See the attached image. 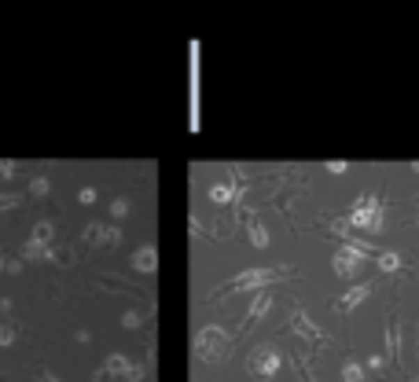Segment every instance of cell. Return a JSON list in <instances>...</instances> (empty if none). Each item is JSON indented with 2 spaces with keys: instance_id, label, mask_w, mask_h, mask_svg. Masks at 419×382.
<instances>
[{
  "instance_id": "obj_2",
  "label": "cell",
  "mask_w": 419,
  "mask_h": 382,
  "mask_svg": "<svg viewBox=\"0 0 419 382\" xmlns=\"http://www.w3.org/2000/svg\"><path fill=\"white\" fill-rule=\"evenodd\" d=\"M368 294H372V283H357L353 290H346V298H342V301H338V313H349L353 305H361Z\"/></svg>"
},
{
  "instance_id": "obj_5",
  "label": "cell",
  "mask_w": 419,
  "mask_h": 382,
  "mask_svg": "<svg viewBox=\"0 0 419 382\" xmlns=\"http://www.w3.org/2000/svg\"><path fill=\"white\" fill-rule=\"evenodd\" d=\"M379 269H383V272H397L401 269V258H397V254H379Z\"/></svg>"
},
{
  "instance_id": "obj_7",
  "label": "cell",
  "mask_w": 419,
  "mask_h": 382,
  "mask_svg": "<svg viewBox=\"0 0 419 382\" xmlns=\"http://www.w3.org/2000/svg\"><path fill=\"white\" fill-rule=\"evenodd\" d=\"M416 224H419V217H416Z\"/></svg>"
},
{
  "instance_id": "obj_1",
  "label": "cell",
  "mask_w": 419,
  "mask_h": 382,
  "mask_svg": "<svg viewBox=\"0 0 419 382\" xmlns=\"http://www.w3.org/2000/svg\"><path fill=\"white\" fill-rule=\"evenodd\" d=\"M357 228H368V232H383L386 217H383V206H379V195H361L357 199V210L349 217Z\"/></svg>"
},
{
  "instance_id": "obj_3",
  "label": "cell",
  "mask_w": 419,
  "mask_h": 382,
  "mask_svg": "<svg viewBox=\"0 0 419 382\" xmlns=\"http://www.w3.org/2000/svg\"><path fill=\"white\" fill-rule=\"evenodd\" d=\"M276 353H272V349H258V372L261 375H272V372H276Z\"/></svg>"
},
{
  "instance_id": "obj_6",
  "label": "cell",
  "mask_w": 419,
  "mask_h": 382,
  "mask_svg": "<svg viewBox=\"0 0 419 382\" xmlns=\"http://www.w3.org/2000/svg\"><path fill=\"white\" fill-rule=\"evenodd\" d=\"M412 173H419V162H412Z\"/></svg>"
},
{
  "instance_id": "obj_4",
  "label": "cell",
  "mask_w": 419,
  "mask_h": 382,
  "mask_svg": "<svg viewBox=\"0 0 419 382\" xmlns=\"http://www.w3.org/2000/svg\"><path fill=\"white\" fill-rule=\"evenodd\" d=\"M342 379H346V382H364V367H361L357 360H346V364H342Z\"/></svg>"
},
{
  "instance_id": "obj_8",
  "label": "cell",
  "mask_w": 419,
  "mask_h": 382,
  "mask_svg": "<svg viewBox=\"0 0 419 382\" xmlns=\"http://www.w3.org/2000/svg\"><path fill=\"white\" fill-rule=\"evenodd\" d=\"M416 382H419V379H416Z\"/></svg>"
}]
</instances>
